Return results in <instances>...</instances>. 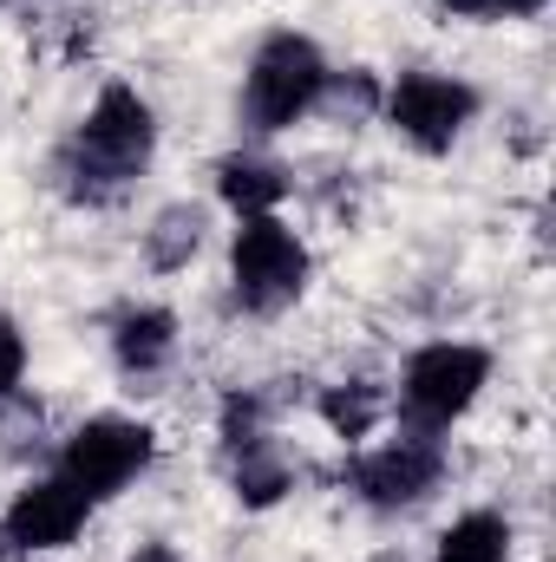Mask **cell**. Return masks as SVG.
Masks as SVG:
<instances>
[{"label":"cell","mask_w":556,"mask_h":562,"mask_svg":"<svg viewBox=\"0 0 556 562\" xmlns=\"http://www.w3.org/2000/svg\"><path fill=\"white\" fill-rule=\"evenodd\" d=\"M314 413H321V425H327L347 451H360L380 425L393 419V400H387V386H374V380H341V386H321Z\"/></svg>","instance_id":"13"},{"label":"cell","mask_w":556,"mask_h":562,"mask_svg":"<svg viewBox=\"0 0 556 562\" xmlns=\"http://www.w3.org/2000/svg\"><path fill=\"white\" fill-rule=\"evenodd\" d=\"M478 112H485V92L458 72H438V66H407L380 92V125L400 144H413L419 157H445L478 125Z\"/></svg>","instance_id":"5"},{"label":"cell","mask_w":556,"mask_h":562,"mask_svg":"<svg viewBox=\"0 0 556 562\" xmlns=\"http://www.w3.org/2000/svg\"><path fill=\"white\" fill-rule=\"evenodd\" d=\"M263 438H276V406H269V393H263V386L223 393V406H216V451L236 458V451H249V445H263Z\"/></svg>","instance_id":"15"},{"label":"cell","mask_w":556,"mask_h":562,"mask_svg":"<svg viewBox=\"0 0 556 562\" xmlns=\"http://www.w3.org/2000/svg\"><path fill=\"white\" fill-rule=\"evenodd\" d=\"M210 190H216V203L243 223V216H281V203H288V170H281L276 157H263L256 144H236V150H223L216 164H210Z\"/></svg>","instance_id":"10"},{"label":"cell","mask_w":556,"mask_h":562,"mask_svg":"<svg viewBox=\"0 0 556 562\" xmlns=\"http://www.w3.org/2000/svg\"><path fill=\"white\" fill-rule=\"evenodd\" d=\"M0 7H7V0H0Z\"/></svg>","instance_id":"20"},{"label":"cell","mask_w":556,"mask_h":562,"mask_svg":"<svg viewBox=\"0 0 556 562\" xmlns=\"http://www.w3.org/2000/svg\"><path fill=\"white\" fill-rule=\"evenodd\" d=\"M438 13H452V20H465V0H432Z\"/></svg>","instance_id":"19"},{"label":"cell","mask_w":556,"mask_h":562,"mask_svg":"<svg viewBox=\"0 0 556 562\" xmlns=\"http://www.w3.org/2000/svg\"><path fill=\"white\" fill-rule=\"evenodd\" d=\"M151 464H157V431L144 419H132V413H92V419L73 425L59 438V451H53V471L66 484H79L92 504L125 497Z\"/></svg>","instance_id":"6"},{"label":"cell","mask_w":556,"mask_h":562,"mask_svg":"<svg viewBox=\"0 0 556 562\" xmlns=\"http://www.w3.org/2000/svg\"><path fill=\"white\" fill-rule=\"evenodd\" d=\"M125 562H190V557H184L170 537H144V543H132V557Z\"/></svg>","instance_id":"18"},{"label":"cell","mask_w":556,"mask_h":562,"mask_svg":"<svg viewBox=\"0 0 556 562\" xmlns=\"http://www.w3.org/2000/svg\"><path fill=\"white\" fill-rule=\"evenodd\" d=\"M491 347H478V340H425L407 353V367H400V380H393V425L400 431H432V438H452V425L465 419L478 400H485V386H491Z\"/></svg>","instance_id":"3"},{"label":"cell","mask_w":556,"mask_h":562,"mask_svg":"<svg viewBox=\"0 0 556 562\" xmlns=\"http://www.w3.org/2000/svg\"><path fill=\"white\" fill-rule=\"evenodd\" d=\"M26 367H33V347H26V327L13 314H0V400L26 393Z\"/></svg>","instance_id":"16"},{"label":"cell","mask_w":556,"mask_h":562,"mask_svg":"<svg viewBox=\"0 0 556 562\" xmlns=\"http://www.w3.org/2000/svg\"><path fill=\"white\" fill-rule=\"evenodd\" d=\"M445 471H452L445 438H432V431H393V438H380V445H360V451L347 458L341 484H347L354 504H367L374 517H407V510H419V504L445 484Z\"/></svg>","instance_id":"7"},{"label":"cell","mask_w":556,"mask_h":562,"mask_svg":"<svg viewBox=\"0 0 556 562\" xmlns=\"http://www.w3.org/2000/svg\"><path fill=\"white\" fill-rule=\"evenodd\" d=\"M92 510H99V504H92L79 484H66L59 471H40V477H26V484L7 497V510H0V550H7V557H59V550H73V543L86 537Z\"/></svg>","instance_id":"8"},{"label":"cell","mask_w":556,"mask_h":562,"mask_svg":"<svg viewBox=\"0 0 556 562\" xmlns=\"http://www.w3.org/2000/svg\"><path fill=\"white\" fill-rule=\"evenodd\" d=\"M203 243H210V210L190 203V196H177V203H164L138 229V262L151 276H184L203 256Z\"/></svg>","instance_id":"11"},{"label":"cell","mask_w":556,"mask_h":562,"mask_svg":"<svg viewBox=\"0 0 556 562\" xmlns=\"http://www.w3.org/2000/svg\"><path fill=\"white\" fill-rule=\"evenodd\" d=\"M327 53L321 40L294 33V26H276L256 40L249 66H243V86H236V125L243 138H281L294 125H308L321 112V92H327Z\"/></svg>","instance_id":"2"},{"label":"cell","mask_w":556,"mask_h":562,"mask_svg":"<svg viewBox=\"0 0 556 562\" xmlns=\"http://www.w3.org/2000/svg\"><path fill=\"white\" fill-rule=\"evenodd\" d=\"M223 471H230V497L243 510H276L281 497L294 491V458L281 451V438H263V445L223 458Z\"/></svg>","instance_id":"14"},{"label":"cell","mask_w":556,"mask_h":562,"mask_svg":"<svg viewBox=\"0 0 556 562\" xmlns=\"http://www.w3.org/2000/svg\"><path fill=\"white\" fill-rule=\"evenodd\" d=\"M511 550H518L511 517L491 510V504H478V510H458V517L432 537V557L425 562H511Z\"/></svg>","instance_id":"12"},{"label":"cell","mask_w":556,"mask_h":562,"mask_svg":"<svg viewBox=\"0 0 556 562\" xmlns=\"http://www.w3.org/2000/svg\"><path fill=\"white\" fill-rule=\"evenodd\" d=\"M157 105L132 79H105L86 119L53 150V183L79 210H112L119 196L138 190V177L157 164Z\"/></svg>","instance_id":"1"},{"label":"cell","mask_w":556,"mask_h":562,"mask_svg":"<svg viewBox=\"0 0 556 562\" xmlns=\"http://www.w3.org/2000/svg\"><path fill=\"white\" fill-rule=\"evenodd\" d=\"M105 340H112V367L125 380H157V373H170V360L184 347V321L164 301H132V307L112 314Z\"/></svg>","instance_id":"9"},{"label":"cell","mask_w":556,"mask_h":562,"mask_svg":"<svg viewBox=\"0 0 556 562\" xmlns=\"http://www.w3.org/2000/svg\"><path fill=\"white\" fill-rule=\"evenodd\" d=\"M223 281H230V307L249 314V321H276L288 314L308 281H314V249L308 236L288 223V216H243L230 229V262H223Z\"/></svg>","instance_id":"4"},{"label":"cell","mask_w":556,"mask_h":562,"mask_svg":"<svg viewBox=\"0 0 556 562\" xmlns=\"http://www.w3.org/2000/svg\"><path fill=\"white\" fill-rule=\"evenodd\" d=\"M551 13V0H465V20L478 26H498V20H537Z\"/></svg>","instance_id":"17"}]
</instances>
